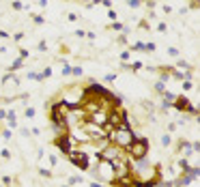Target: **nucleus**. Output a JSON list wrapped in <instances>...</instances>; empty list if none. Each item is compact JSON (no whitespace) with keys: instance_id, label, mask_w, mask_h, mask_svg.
<instances>
[{"instance_id":"f257e3e1","label":"nucleus","mask_w":200,"mask_h":187,"mask_svg":"<svg viewBox=\"0 0 200 187\" xmlns=\"http://www.w3.org/2000/svg\"><path fill=\"white\" fill-rule=\"evenodd\" d=\"M127 155H129L131 161H136V159H144L149 155V140L142 138V136H136L133 142L127 146Z\"/></svg>"}]
</instances>
